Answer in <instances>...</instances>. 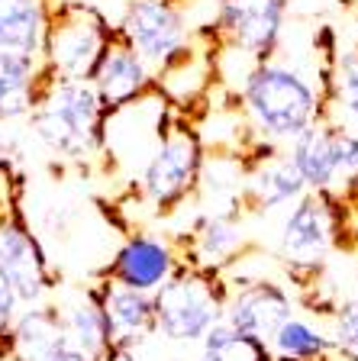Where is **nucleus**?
<instances>
[{
	"label": "nucleus",
	"mask_w": 358,
	"mask_h": 361,
	"mask_svg": "<svg viewBox=\"0 0 358 361\" xmlns=\"http://www.w3.org/2000/svg\"><path fill=\"white\" fill-rule=\"evenodd\" d=\"M242 104L249 123L268 145L291 142L326 110V90L314 84V75L278 59L255 61L242 78Z\"/></svg>",
	"instance_id": "f257e3e1"
},
{
	"label": "nucleus",
	"mask_w": 358,
	"mask_h": 361,
	"mask_svg": "<svg viewBox=\"0 0 358 361\" xmlns=\"http://www.w3.org/2000/svg\"><path fill=\"white\" fill-rule=\"evenodd\" d=\"M30 120L39 142L52 155L81 161L94 155L104 142L107 106L90 81L45 75Z\"/></svg>",
	"instance_id": "f03ea898"
},
{
	"label": "nucleus",
	"mask_w": 358,
	"mask_h": 361,
	"mask_svg": "<svg viewBox=\"0 0 358 361\" xmlns=\"http://www.w3.org/2000/svg\"><path fill=\"white\" fill-rule=\"evenodd\" d=\"M155 332L168 342H201L217 323H223L226 281L220 271L178 264L172 278L155 293Z\"/></svg>",
	"instance_id": "7ed1b4c3"
},
{
	"label": "nucleus",
	"mask_w": 358,
	"mask_h": 361,
	"mask_svg": "<svg viewBox=\"0 0 358 361\" xmlns=\"http://www.w3.org/2000/svg\"><path fill=\"white\" fill-rule=\"evenodd\" d=\"M117 30L81 0H65L59 7H49L42 42V65L55 78H78L90 81L104 49L113 42Z\"/></svg>",
	"instance_id": "20e7f679"
},
{
	"label": "nucleus",
	"mask_w": 358,
	"mask_h": 361,
	"mask_svg": "<svg viewBox=\"0 0 358 361\" xmlns=\"http://www.w3.org/2000/svg\"><path fill=\"white\" fill-rule=\"evenodd\" d=\"M339 235V197L306 190L281 223V258L294 271H314L326 262Z\"/></svg>",
	"instance_id": "39448f33"
},
{
	"label": "nucleus",
	"mask_w": 358,
	"mask_h": 361,
	"mask_svg": "<svg viewBox=\"0 0 358 361\" xmlns=\"http://www.w3.org/2000/svg\"><path fill=\"white\" fill-rule=\"evenodd\" d=\"M201 161L203 152L194 129L181 126V123H168L158 145L145 158V168H142V197L158 210L184 200L187 190L197 184Z\"/></svg>",
	"instance_id": "423d86ee"
},
{
	"label": "nucleus",
	"mask_w": 358,
	"mask_h": 361,
	"mask_svg": "<svg viewBox=\"0 0 358 361\" xmlns=\"http://www.w3.org/2000/svg\"><path fill=\"white\" fill-rule=\"evenodd\" d=\"M287 26V0H220L217 32L229 52L265 61L278 52Z\"/></svg>",
	"instance_id": "0eeeda50"
},
{
	"label": "nucleus",
	"mask_w": 358,
	"mask_h": 361,
	"mask_svg": "<svg viewBox=\"0 0 358 361\" xmlns=\"http://www.w3.org/2000/svg\"><path fill=\"white\" fill-rule=\"evenodd\" d=\"M117 32L149 68L168 65L187 45V20L178 0H129Z\"/></svg>",
	"instance_id": "6e6552de"
},
{
	"label": "nucleus",
	"mask_w": 358,
	"mask_h": 361,
	"mask_svg": "<svg viewBox=\"0 0 358 361\" xmlns=\"http://www.w3.org/2000/svg\"><path fill=\"white\" fill-rule=\"evenodd\" d=\"M294 316V300L278 281L252 278L239 281V287H226L223 303V323L236 332L258 338L268 345V338L278 332V326Z\"/></svg>",
	"instance_id": "1a4fd4ad"
},
{
	"label": "nucleus",
	"mask_w": 358,
	"mask_h": 361,
	"mask_svg": "<svg viewBox=\"0 0 358 361\" xmlns=\"http://www.w3.org/2000/svg\"><path fill=\"white\" fill-rule=\"evenodd\" d=\"M0 274L13 284L23 307H32L49 290V264L36 235L26 229L20 213H0Z\"/></svg>",
	"instance_id": "9d476101"
},
{
	"label": "nucleus",
	"mask_w": 358,
	"mask_h": 361,
	"mask_svg": "<svg viewBox=\"0 0 358 361\" xmlns=\"http://www.w3.org/2000/svg\"><path fill=\"white\" fill-rule=\"evenodd\" d=\"M178 264L181 258L168 239L136 233L123 242L117 258L104 268V281H113V284L129 287V290L155 293L178 271Z\"/></svg>",
	"instance_id": "9b49d317"
},
{
	"label": "nucleus",
	"mask_w": 358,
	"mask_h": 361,
	"mask_svg": "<svg viewBox=\"0 0 358 361\" xmlns=\"http://www.w3.org/2000/svg\"><path fill=\"white\" fill-rule=\"evenodd\" d=\"M90 84L97 87L100 100H104L107 113L117 110V106L129 104V100L149 94L152 87V68L142 61V55L136 52L126 39H119V32L113 36V42L104 49Z\"/></svg>",
	"instance_id": "f8f14e48"
},
{
	"label": "nucleus",
	"mask_w": 358,
	"mask_h": 361,
	"mask_svg": "<svg viewBox=\"0 0 358 361\" xmlns=\"http://www.w3.org/2000/svg\"><path fill=\"white\" fill-rule=\"evenodd\" d=\"M97 293L113 332V345L139 348L149 336H155V303H152V293L129 290V287H119L113 281H100Z\"/></svg>",
	"instance_id": "ddd939ff"
},
{
	"label": "nucleus",
	"mask_w": 358,
	"mask_h": 361,
	"mask_svg": "<svg viewBox=\"0 0 358 361\" xmlns=\"http://www.w3.org/2000/svg\"><path fill=\"white\" fill-rule=\"evenodd\" d=\"M61 345H68L61 313L55 307H39V303L16 313L7 336H4V348H7L10 361H45Z\"/></svg>",
	"instance_id": "4468645a"
},
{
	"label": "nucleus",
	"mask_w": 358,
	"mask_h": 361,
	"mask_svg": "<svg viewBox=\"0 0 358 361\" xmlns=\"http://www.w3.org/2000/svg\"><path fill=\"white\" fill-rule=\"evenodd\" d=\"M306 194V184L294 161L281 152H265L255 158V165L242 178V197L255 210H278L300 200Z\"/></svg>",
	"instance_id": "2eb2a0df"
},
{
	"label": "nucleus",
	"mask_w": 358,
	"mask_h": 361,
	"mask_svg": "<svg viewBox=\"0 0 358 361\" xmlns=\"http://www.w3.org/2000/svg\"><path fill=\"white\" fill-rule=\"evenodd\" d=\"M333 135H336V123L320 116L287 142V158L300 171L306 190L336 194V139Z\"/></svg>",
	"instance_id": "dca6fc26"
},
{
	"label": "nucleus",
	"mask_w": 358,
	"mask_h": 361,
	"mask_svg": "<svg viewBox=\"0 0 358 361\" xmlns=\"http://www.w3.org/2000/svg\"><path fill=\"white\" fill-rule=\"evenodd\" d=\"M246 245L242 235V223H239L236 210H217L203 213L194 226H191V258L187 264L203 271H223L232 264Z\"/></svg>",
	"instance_id": "f3484780"
},
{
	"label": "nucleus",
	"mask_w": 358,
	"mask_h": 361,
	"mask_svg": "<svg viewBox=\"0 0 358 361\" xmlns=\"http://www.w3.org/2000/svg\"><path fill=\"white\" fill-rule=\"evenodd\" d=\"M59 313H61L68 345L78 348L81 355H88L90 361H100L113 348V332H110V323H107L97 287H88L78 300H71Z\"/></svg>",
	"instance_id": "a211bd4d"
},
{
	"label": "nucleus",
	"mask_w": 358,
	"mask_h": 361,
	"mask_svg": "<svg viewBox=\"0 0 358 361\" xmlns=\"http://www.w3.org/2000/svg\"><path fill=\"white\" fill-rule=\"evenodd\" d=\"M42 59L16 52H0V120L30 116L45 84Z\"/></svg>",
	"instance_id": "6ab92c4d"
},
{
	"label": "nucleus",
	"mask_w": 358,
	"mask_h": 361,
	"mask_svg": "<svg viewBox=\"0 0 358 361\" xmlns=\"http://www.w3.org/2000/svg\"><path fill=\"white\" fill-rule=\"evenodd\" d=\"M49 4L45 0H0V52L42 59Z\"/></svg>",
	"instance_id": "aec40b11"
},
{
	"label": "nucleus",
	"mask_w": 358,
	"mask_h": 361,
	"mask_svg": "<svg viewBox=\"0 0 358 361\" xmlns=\"http://www.w3.org/2000/svg\"><path fill=\"white\" fill-rule=\"evenodd\" d=\"M268 348L278 361H329L326 329L304 316H287L268 338Z\"/></svg>",
	"instance_id": "412c9836"
},
{
	"label": "nucleus",
	"mask_w": 358,
	"mask_h": 361,
	"mask_svg": "<svg viewBox=\"0 0 358 361\" xmlns=\"http://www.w3.org/2000/svg\"><path fill=\"white\" fill-rule=\"evenodd\" d=\"M197 345H201V361H275L265 342L229 329L226 323H217Z\"/></svg>",
	"instance_id": "4be33fe9"
},
{
	"label": "nucleus",
	"mask_w": 358,
	"mask_h": 361,
	"mask_svg": "<svg viewBox=\"0 0 358 361\" xmlns=\"http://www.w3.org/2000/svg\"><path fill=\"white\" fill-rule=\"evenodd\" d=\"M326 97H333L339 110L358 123V49H345L339 55L333 75L326 78Z\"/></svg>",
	"instance_id": "5701e85b"
},
{
	"label": "nucleus",
	"mask_w": 358,
	"mask_h": 361,
	"mask_svg": "<svg viewBox=\"0 0 358 361\" xmlns=\"http://www.w3.org/2000/svg\"><path fill=\"white\" fill-rule=\"evenodd\" d=\"M329 358L358 361V300H345L329 323Z\"/></svg>",
	"instance_id": "b1692460"
},
{
	"label": "nucleus",
	"mask_w": 358,
	"mask_h": 361,
	"mask_svg": "<svg viewBox=\"0 0 358 361\" xmlns=\"http://www.w3.org/2000/svg\"><path fill=\"white\" fill-rule=\"evenodd\" d=\"M20 297H16V290H13V284H10L4 274H0V326L4 329H10V323H13V316L20 313Z\"/></svg>",
	"instance_id": "393cba45"
},
{
	"label": "nucleus",
	"mask_w": 358,
	"mask_h": 361,
	"mask_svg": "<svg viewBox=\"0 0 358 361\" xmlns=\"http://www.w3.org/2000/svg\"><path fill=\"white\" fill-rule=\"evenodd\" d=\"M100 361H139V352H136V348H119V345H113Z\"/></svg>",
	"instance_id": "a878e982"
},
{
	"label": "nucleus",
	"mask_w": 358,
	"mask_h": 361,
	"mask_svg": "<svg viewBox=\"0 0 358 361\" xmlns=\"http://www.w3.org/2000/svg\"><path fill=\"white\" fill-rule=\"evenodd\" d=\"M45 361H90V358H88V355H81L78 348H71V345H61L52 358H45Z\"/></svg>",
	"instance_id": "bb28decb"
},
{
	"label": "nucleus",
	"mask_w": 358,
	"mask_h": 361,
	"mask_svg": "<svg viewBox=\"0 0 358 361\" xmlns=\"http://www.w3.org/2000/svg\"><path fill=\"white\" fill-rule=\"evenodd\" d=\"M7 174V145H4V135H0V180Z\"/></svg>",
	"instance_id": "cd10ccee"
},
{
	"label": "nucleus",
	"mask_w": 358,
	"mask_h": 361,
	"mask_svg": "<svg viewBox=\"0 0 358 361\" xmlns=\"http://www.w3.org/2000/svg\"><path fill=\"white\" fill-rule=\"evenodd\" d=\"M0 361H10L7 358V348H4V338H0Z\"/></svg>",
	"instance_id": "c85d7f7f"
},
{
	"label": "nucleus",
	"mask_w": 358,
	"mask_h": 361,
	"mask_svg": "<svg viewBox=\"0 0 358 361\" xmlns=\"http://www.w3.org/2000/svg\"><path fill=\"white\" fill-rule=\"evenodd\" d=\"M352 300H358V281H355V293H352Z\"/></svg>",
	"instance_id": "c756f323"
},
{
	"label": "nucleus",
	"mask_w": 358,
	"mask_h": 361,
	"mask_svg": "<svg viewBox=\"0 0 358 361\" xmlns=\"http://www.w3.org/2000/svg\"><path fill=\"white\" fill-rule=\"evenodd\" d=\"M275 361H278V358H275Z\"/></svg>",
	"instance_id": "7c9ffc66"
}]
</instances>
